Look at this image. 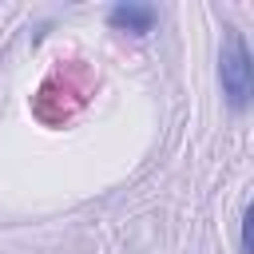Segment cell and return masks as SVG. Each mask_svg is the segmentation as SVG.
Here are the masks:
<instances>
[{
    "label": "cell",
    "mask_w": 254,
    "mask_h": 254,
    "mask_svg": "<svg viewBox=\"0 0 254 254\" xmlns=\"http://www.w3.org/2000/svg\"><path fill=\"white\" fill-rule=\"evenodd\" d=\"M218 83H222V99L230 111H246L254 99V56L242 32L226 28V48L218 56Z\"/></svg>",
    "instance_id": "obj_1"
},
{
    "label": "cell",
    "mask_w": 254,
    "mask_h": 254,
    "mask_svg": "<svg viewBox=\"0 0 254 254\" xmlns=\"http://www.w3.org/2000/svg\"><path fill=\"white\" fill-rule=\"evenodd\" d=\"M107 24L115 32H131V36H147L155 24H159V8L151 4H135V0H123L107 12Z\"/></svg>",
    "instance_id": "obj_2"
},
{
    "label": "cell",
    "mask_w": 254,
    "mask_h": 254,
    "mask_svg": "<svg viewBox=\"0 0 254 254\" xmlns=\"http://www.w3.org/2000/svg\"><path fill=\"white\" fill-rule=\"evenodd\" d=\"M250 222H254V206H246V210H242V242H238V250H242V254H250Z\"/></svg>",
    "instance_id": "obj_3"
}]
</instances>
